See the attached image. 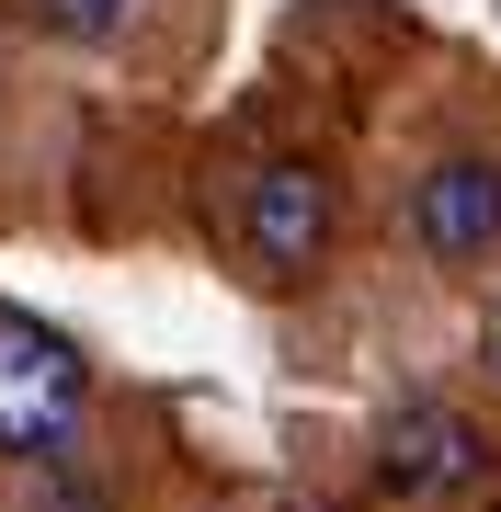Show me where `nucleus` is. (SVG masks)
Returning a JSON list of instances; mask_svg holds the SVG:
<instances>
[{"mask_svg":"<svg viewBox=\"0 0 501 512\" xmlns=\"http://www.w3.org/2000/svg\"><path fill=\"white\" fill-rule=\"evenodd\" d=\"M240 239L262 274H308L319 239H331V183H319L308 160H262L251 171V205H240Z\"/></svg>","mask_w":501,"mask_h":512,"instance_id":"20e7f679","label":"nucleus"},{"mask_svg":"<svg viewBox=\"0 0 501 512\" xmlns=\"http://www.w3.org/2000/svg\"><path fill=\"white\" fill-rule=\"evenodd\" d=\"M92 410V365L35 308H0V456H57Z\"/></svg>","mask_w":501,"mask_h":512,"instance_id":"f257e3e1","label":"nucleus"},{"mask_svg":"<svg viewBox=\"0 0 501 512\" xmlns=\"http://www.w3.org/2000/svg\"><path fill=\"white\" fill-rule=\"evenodd\" d=\"M23 23L35 35H69V46H103V35L137 23V0H23Z\"/></svg>","mask_w":501,"mask_h":512,"instance_id":"39448f33","label":"nucleus"},{"mask_svg":"<svg viewBox=\"0 0 501 512\" xmlns=\"http://www.w3.org/2000/svg\"><path fill=\"white\" fill-rule=\"evenodd\" d=\"M410 239H422L445 274L490 262V251H501V160H479V148L433 160V171H422V194H410Z\"/></svg>","mask_w":501,"mask_h":512,"instance_id":"f03ea898","label":"nucleus"},{"mask_svg":"<svg viewBox=\"0 0 501 512\" xmlns=\"http://www.w3.org/2000/svg\"><path fill=\"white\" fill-rule=\"evenodd\" d=\"M388 490L399 501H456V490H479L490 478V444H479V421L467 410H445V399H410L399 421H388Z\"/></svg>","mask_w":501,"mask_h":512,"instance_id":"7ed1b4c3","label":"nucleus"},{"mask_svg":"<svg viewBox=\"0 0 501 512\" xmlns=\"http://www.w3.org/2000/svg\"><path fill=\"white\" fill-rule=\"evenodd\" d=\"M490 376H501V330H490Z\"/></svg>","mask_w":501,"mask_h":512,"instance_id":"423d86ee","label":"nucleus"}]
</instances>
